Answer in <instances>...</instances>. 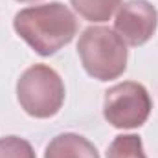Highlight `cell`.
Listing matches in <instances>:
<instances>
[{
    "label": "cell",
    "mask_w": 158,
    "mask_h": 158,
    "mask_svg": "<svg viewBox=\"0 0 158 158\" xmlns=\"http://www.w3.org/2000/svg\"><path fill=\"white\" fill-rule=\"evenodd\" d=\"M13 28L39 55L48 57L70 44L77 33L76 15L61 2H50L20 9L13 19Z\"/></svg>",
    "instance_id": "obj_1"
},
{
    "label": "cell",
    "mask_w": 158,
    "mask_h": 158,
    "mask_svg": "<svg viewBox=\"0 0 158 158\" xmlns=\"http://www.w3.org/2000/svg\"><path fill=\"white\" fill-rule=\"evenodd\" d=\"M83 68L98 81L119 77L127 68V46L118 33L105 26H90L77 42Z\"/></svg>",
    "instance_id": "obj_2"
},
{
    "label": "cell",
    "mask_w": 158,
    "mask_h": 158,
    "mask_svg": "<svg viewBox=\"0 0 158 158\" xmlns=\"http://www.w3.org/2000/svg\"><path fill=\"white\" fill-rule=\"evenodd\" d=\"M17 99L26 114L52 118L64 103V83L48 64H33L17 81Z\"/></svg>",
    "instance_id": "obj_3"
},
{
    "label": "cell",
    "mask_w": 158,
    "mask_h": 158,
    "mask_svg": "<svg viewBox=\"0 0 158 158\" xmlns=\"http://www.w3.org/2000/svg\"><path fill=\"white\" fill-rule=\"evenodd\" d=\"M153 109V101L143 85L123 81L110 86L103 99V116L116 129L142 127Z\"/></svg>",
    "instance_id": "obj_4"
},
{
    "label": "cell",
    "mask_w": 158,
    "mask_h": 158,
    "mask_svg": "<svg viewBox=\"0 0 158 158\" xmlns=\"http://www.w3.org/2000/svg\"><path fill=\"white\" fill-rule=\"evenodd\" d=\"M156 26L158 11L147 0H129L118 7L114 28L121 40L131 46L145 44L155 35Z\"/></svg>",
    "instance_id": "obj_5"
},
{
    "label": "cell",
    "mask_w": 158,
    "mask_h": 158,
    "mask_svg": "<svg viewBox=\"0 0 158 158\" xmlns=\"http://www.w3.org/2000/svg\"><path fill=\"white\" fill-rule=\"evenodd\" d=\"M44 158H99L92 142L76 132L57 134L46 145Z\"/></svg>",
    "instance_id": "obj_6"
},
{
    "label": "cell",
    "mask_w": 158,
    "mask_h": 158,
    "mask_svg": "<svg viewBox=\"0 0 158 158\" xmlns=\"http://www.w3.org/2000/svg\"><path fill=\"white\" fill-rule=\"evenodd\" d=\"M74 9L90 22H105L121 6V0H70Z\"/></svg>",
    "instance_id": "obj_7"
},
{
    "label": "cell",
    "mask_w": 158,
    "mask_h": 158,
    "mask_svg": "<svg viewBox=\"0 0 158 158\" xmlns=\"http://www.w3.org/2000/svg\"><path fill=\"white\" fill-rule=\"evenodd\" d=\"M107 158H147L142 138L136 134H119L107 149Z\"/></svg>",
    "instance_id": "obj_8"
},
{
    "label": "cell",
    "mask_w": 158,
    "mask_h": 158,
    "mask_svg": "<svg viewBox=\"0 0 158 158\" xmlns=\"http://www.w3.org/2000/svg\"><path fill=\"white\" fill-rule=\"evenodd\" d=\"M0 158H35L31 143L19 136L0 138Z\"/></svg>",
    "instance_id": "obj_9"
},
{
    "label": "cell",
    "mask_w": 158,
    "mask_h": 158,
    "mask_svg": "<svg viewBox=\"0 0 158 158\" xmlns=\"http://www.w3.org/2000/svg\"><path fill=\"white\" fill-rule=\"evenodd\" d=\"M19 2H37V0H19Z\"/></svg>",
    "instance_id": "obj_10"
}]
</instances>
